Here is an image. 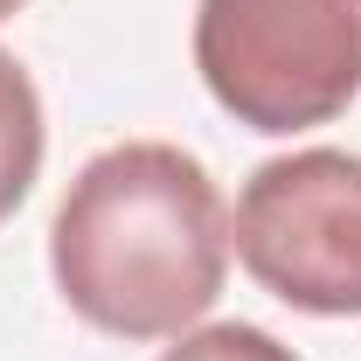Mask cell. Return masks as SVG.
I'll return each instance as SVG.
<instances>
[{"mask_svg": "<svg viewBox=\"0 0 361 361\" xmlns=\"http://www.w3.org/2000/svg\"><path fill=\"white\" fill-rule=\"evenodd\" d=\"M229 202L174 139H126L77 167L49 223L63 306L111 341H174L223 299Z\"/></svg>", "mask_w": 361, "mask_h": 361, "instance_id": "6da1fadb", "label": "cell"}, {"mask_svg": "<svg viewBox=\"0 0 361 361\" xmlns=\"http://www.w3.org/2000/svg\"><path fill=\"white\" fill-rule=\"evenodd\" d=\"M202 90L250 133H306L361 97V0H202Z\"/></svg>", "mask_w": 361, "mask_h": 361, "instance_id": "7a4b0ae2", "label": "cell"}, {"mask_svg": "<svg viewBox=\"0 0 361 361\" xmlns=\"http://www.w3.org/2000/svg\"><path fill=\"white\" fill-rule=\"evenodd\" d=\"M229 243L243 271L313 319H361V153L299 146L243 180Z\"/></svg>", "mask_w": 361, "mask_h": 361, "instance_id": "3957f363", "label": "cell"}, {"mask_svg": "<svg viewBox=\"0 0 361 361\" xmlns=\"http://www.w3.org/2000/svg\"><path fill=\"white\" fill-rule=\"evenodd\" d=\"M42 146H49L42 90H35V77L0 49V223L28 202V188L42 174Z\"/></svg>", "mask_w": 361, "mask_h": 361, "instance_id": "277c9868", "label": "cell"}, {"mask_svg": "<svg viewBox=\"0 0 361 361\" xmlns=\"http://www.w3.org/2000/svg\"><path fill=\"white\" fill-rule=\"evenodd\" d=\"M160 361H299V355L278 334H264V326L223 319V326H188V334H174V348Z\"/></svg>", "mask_w": 361, "mask_h": 361, "instance_id": "5b68a950", "label": "cell"}, {"mask_svg": "<svg viewBox=\"0 0 361 361\" xmlns=\"http://www.w3.org/2000/svg\"><path fill=\"white\" fill-rule=\"evenodd\" d=\"M21 7H28V0H0V21H7V14H21Z\"/></svg>", "mask_w": 361, "mask_h": 361, "instance_id": "8992f818", "label": "cell"}]
</instances>
